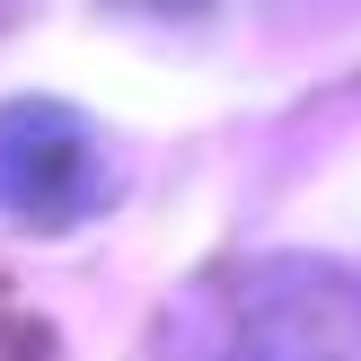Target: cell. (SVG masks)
<instances>
[{
	"mask_svg": "<svg viewBox=\"0 0 361 361\" xmlns=\"http://www.w3.org/2000/svg\"><path fill=\"white\" fill-rule=\"evenodd\" d=\"M221 361H361V291L335 264H274L256 274Z\"/></svg>",
	"mask_w": 361,
	"mask_h": 361,
	"instance_id": "7a4b0ae2",
	"label": "cell"
},
{
	"mask_svg": "<svg viewBox=\"0 0 361 361\" xmlns=\"http://www.w3.org/2000/svg\"><path fill=\"white\" fill-rule=\"evenodd\" d=\"M115 203V150L62 97L0 106V212L18 229H88Z\"/></svg>",
	"mask_w": 361,
	"mask_h": 361,
	"instance_id": "6da1fadb",
	"label": "cell"
},
{
	"mask_svg": "<svg viewBox=\"0 0 361 361\" xmlns=\"http://www.w3.org/2000/svg\"><path fill=\"white\" fill-rule=\"evenodd\" d=\"M141 9H176V18H185V9H203V0H141Z\"/></svg>",
	"mask_w": 361,
	"mask_h": 361,
	"instance_id": "3957f363",
	"label": "cell"
}]
</instances>
